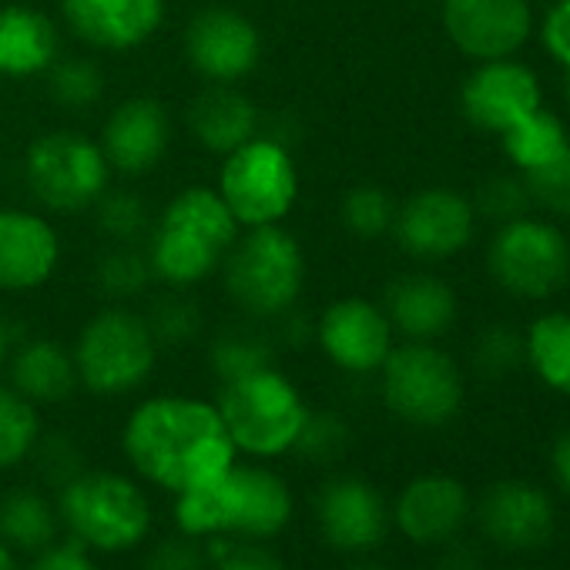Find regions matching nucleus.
Here are the masks:
<instances>
[{
    "instance_id": "nucleus-25",
    "label": "nucleus",
    "mask_w": 570,
    "mask_h": 570,
    "mask_svg": "<svg viewBox=\"0 0 570 570\" xmlns=\"http://www.w3.org/2000/svg\"><path fill=\"white\" fill-rule=\"evenodd\" d=\"M61 55L58 24L28 4H0V75L35 78Z\"/></svg>"
},
{
    "instance_id": "nucleus-24",
    "label": "nucleus",
    "mask_w": 570,
    "mask_h": 570,
    "mask_svg": "<svg viewBox=\"0 0 570 570\" xmlns=\"http://www.w3.org/2000/svg\"><path fill=\"white\" fill-rule=\"evenodd\" d=\"M188 128L212 155H228L258 135V108L235 85H208L188 105Z\"/></svg>"
},
{
    "instance_id": "nucleus-31",
    "label": "nucleus",
    "mask_w": 570,
    "mask_h": 570,
    "mask_svg": "<svg viewBox=\"0 0 570 570\" xmlns=\"http://www.w3.org/2000/svg\"><path fill=\"white\" fill-rule=\"evenodd\" d=\"M567 148V135L563 125L550 115V111H533L523 121H517L513 128L503 131V151L523 168L533 171L540 165H547L550 158H557Z\"/></svg>"
},
{
    "instance_id": "nucleus-22",
    "label": "nucleus",
    "mask_w": 570,
    "mask_h": 570,
    "mask_svg": "<svg viewBox=\"0 0 570 570\" xmlns=\"http://www.w3.org/2000/svg\"><path fill=\"white\" fill-rule=\"evenodd\" d=\"M68 28L98 51H131L155 38L165 0H61Z\"/></svg>"
},
{
    "instance_id": "nucleus-13",
    "label": "nucleus",
    "mask_w": 570,
    "mask_h": 570,
    "mask_svg": "<svg viewBox=\"0 0 570 570\" xmlns=\"http://www.w3.org/2000/svg\"><path fill=\"white\" fill-rule=\"evenodd\" d=\"M386 497L363 476H333L316 493V527L333 550L370 553L390 533Z\"/></svg>"
},
{
    "instance_id": "nucleus-7",
    "label": "nucleus",
    "mask_w": 570,
    "mask_h": 570,
    "mask_svg": "<svg viewBox=\"0 0 570 570\" xmlns=\"http://www.w3.org/2000/svg\"><path fill=\"white\" fill-rule=\"evenodd\" d=\"M78 383L98 396H125L148 383L158 363V343L141 313L108 306L85 323L71 350Z\"/></svg>"
},
{
    "instance_id": "nucleus-47",
    "label": "nucleus",
    "mask_w": 570,
    "mask_h": 570,
    "mask_svg": "<svg viewBox=\"0 0 570 570\" xmlns=\"http://www.w3.org/2000/svg\"><path fill=\"white\" fill-rule=\"evenodd\" d=\"M473 567H476V560L466 547H456L443 557V570H473Z\"/></svg>"
},
{
    "instance_id": "nucleus-40",
    "label": "nucleus",
    "mask_w": 570,
    "mask_h": 570,
    "mask_svg": "<svg viewBox=\"0 0 570 570\" xmlns=\"http://www.w3.org/2000/svg\"><path fill=\"white\" fill-rule=\"evenodd\" d=\"M523 353H527V346L507 326L487 330L473 346V360H476L480 373H487V376H507L523 360Z\"/></svg>"
},
{
    "instance_id": "nucleus-45",
    "label": "nucleus",
    "mask_w": 570,
    "mask_h": 570,
    "mask_svg": "<svg viewBox=\"0 0 570 570\" xmlns=\"http://www.w3.org/2000/svg\"><path fill=\"white\" fill-rule=\"evenodd\" d=\"M543 45L570 68V0H557L543 21Z\"/></svg>"
},
{
    "instance_id": "nucleus-33",
    "label": "nucleus",
    "mask_w": 570,
    "mask_h": 570,
    "mask_svg": "<svg viewBox=\"0 0 570 570\" xmlns=\"http://www.w3.org/2000/svg\"><path fill=\"white\" fill-rule=\"evenodd\" d=\"M45 81H48V98L71 111L95 108L105 95L101 68L91 58H78V55H68V58L58 55L55 65L45 71Z\"/></svg>"
},
{
    "instance_id": "nucleus-48",
    "label": "nucleus",
    "mask_w": 570,
    "mask_h": 570,
    "mask_svg": "<svg viewBox=\"0 0 570 570\" xmlns=\"http://www.w3.org/2000/svg\"><path fill=\"white\" fill-rule=\"evenodd\" d=\"M8 356H11V330H8V320L0 316V366L8 363Z\"/></svg>"
},
{
    "instance_id": "nucleus-15",
    "label": "nucleus",
    "mask_w": 570,
    "mask_h": 570,
    "mask_svg": "<svg viewBox=\"0 0 570 570\" xmlns=\"http://www.w3.org/2000/svg\"><path fill=\"white\" fill-rule=\"evenodd\" d=\"M393 232L416 258H450L473 238V205L450 188H426L396 208Z\"/></svg>"
},
{
    "instance_id": "nucleus-10",
    "label": "nucleus",
    "mask_w": 570,
    "mask_h": 570,
    "mask_svg": "<svg viewBox=\"0 0 570 570\" xmlns=\"http://www.w3.org/2000/svg\"><path fill=\"white\" fill-rule=\"evenodd\" d=\"M383 370V400L390 413L413 426H443L463 406V380L456 363L430 343L390 350Z\"/></svg>"
},
{
    "instance_id": "nucleus-39",
    "label": "nucleus",
    "mask_w": 570,
    "mask_h": 570,
    "mask_svg": "<svg viewBox=\"0 0 570 570\" xmlns=\"http://www.w3.org/2000/svg\"><path fill=\"white\" fill-rule=\"evenodd\" d=\"M527 191L553 215H570V145L547 165L527 171Z\"/></svg>"
},
{
    "instance_id": "nucleus-21",
    "label": "nucleus",
    "mask_w": 570,
    "mask_h": 570,
    "mask_svg": "<svg viewBox=\"0 0 570 570\" xmlns=\"http://www.w3.org/2000/svg\"><path fill=\"white\" fill-rule=\"evenodd\" d=\"M553 500L523 480H500L480 500L483 533L507 550H533L553 537Z\"/></svg>"
},
{
    "instance_id": "nucleus-44",
    "label": "nucleus",
    "mask_w": 570,
    "mask_h": 570,
    "mask_svg": "<svg viewBox=\"0 0 570 570\" xmlns=\"http://www.w3.org/2000/svg\"><path fill=\"white\" fill-rule=\"evenodd\" d=\"M28 570H101V567L91 560L88 547H81L78 540H71V543H58L55 540L51 547L35 553Z\"/></svg>"
},
{
    "instance_id": "nucleus-26",
    "label": "nucleus",
    "mask_w": 570,
    "mask_h": 570,
    "mask_svg": "<svg viewBox=\"0 0 570 570\" xmlns=\"http://www.w3.org/2000/svg\"><path fill=\"white\" fill-rule=\"evenodd\" d=\"M11 386L35 406L65 403L78 386V366L58 340H31L11 356Z\"/></svg>"
},
{
    "instance_id": "nucleus-11",
    "label": "nucleus",
    "mask_w": 570,
    "mask_h": 570,
    "mask_svg": "<svg viewBox=\"0 0 570 570\" xmlns=\"http://www.w3.org/2000/svg\"><path fill=\"white\" fill-rule=\"evenodd\" d=\"M490 272L510 296L547 299L570 275V245L547 222L513 218L490 245Z\"/></svg>"
},
{
    "instance_id": "nucleus-35",
    "label": "nucleus",
    "mask_w": 570,
    "mask_h": 570,
    "mask_svg": "<svg viewBox=\"0 0 570 570\" xmlns=\"http://www.w3.org/2000/svg\"><path fill=\"white\" fill-rule=\"evenodd\" d=\"M340 218H343L346 232H353L360 238H380L383 232L393 228L396 205H393L386 188L360 185V188L346 191V198L340 205Z\"/></svg>"
},
{
    "instance_id": "nucleus-36",
    "label": "nucleus",
    "mask_w": 570,
    "mask_h": 570,
    "mask_svg": "<svg viewBox=\"0 0 570 570\" xmlns=\"http://www.w3.org/2000/svg\"><path fill=\"white\" fill-rule=\"evenodd\" d=\"M141 316H145L158 350L161 346H185L202 330V313L188 296H181V289H175L168 296H158L148 306V313H141Z\"/></svg>"
},
{
    "instance_id": "nucleus-37",
    "label": "nucleus",
    "mask_w": 570,
    "mask_h": 570,
    "mask_svg": "<svg viewBox=\"0 0 570 570\" xmlns=\"http://www.w3.org/2000/svg\"><path fill=\"white\" fill-rule=\"evenodd\" d=\"M350 440H353V430L350 423L326 410V413H313L306 416V426L296 440V453H303L309 463H336L346 450H350Z\"/></svg>"
},
{
    "instance_id": "nucleus-29",
    "label": "nucleus",
    "mask_w": 570,
    "mask_h": 570,
    "mask_svg": "<svg viewBox=\"0 0 570 570\" xmlns=\"http://www.w3.org/2000/svg\"><path fill=\"white\" fill-rule=\"evenodd\" d=\"M151 278H155V272H151L148 252L138 245H111L95 268L98 293L105 299H111V306L138 299L151 285Z\"/></svg>"
},
{
    "instance_id": "nucleus-14",
    "label": "nucleus",
    "mask_w": 570,
    "mask_h": 570,
    "mask_svg": "<svg viewBox=\"0 0 570 570\" xmlns=\"http://www.w3.org/2000/svg\"><path fill=\"white\" fill-rule=\"evenodd\" d=\"M316 340L333 366L343 373H376L393 350V326L386 313L360 296L336 299L316 323Z\"/></svg>"
},
{
    "instance_id": "nucleus-19",
    "label": "nucleus",
    "mask_w": 570,
    "mask_h": 570,
    "mask_svg": "<svg viewBox=\"0 0 570 570\" xmlns=\"http://www.w3.org/2000/svg\"><path fill=\"white\" fill-rule=\"evenodd\" d=\"M58 262L61 238L45 215L0 205V293L41 289Z\"/></svg>"
},
{
    "instance_id": "nucleus-5",
    "label": "nucleus",
    "mask_w": 570,
    "mask_h": 570,
    "mask_svg": "<svg viewBox=\"0 0 570 570\" xmlns=\"http://www.w3.org/2000/svg\"><path fill=\"white\" fill-rule=\"evenodd\" d=\"M215 406L235 450L255 460L293 453L309 416V406L296 383L275 366L222 383Z\"/></svg>"
},
{
    "instance_id": "nucleus-38",
    "label": "nucleus",
    "mask_w": 570,
    "mask_h": 570,
    "mask_svg": "<svg viewBox=\"0 0 570 570\" xmlns=\"http://www.w3.org/2000/svg\"><path fill=\"white\" fill-rule=\"evenodd\" d=\"M38 456V470L45 476V483H51L55 490H65L71 480H78L88 463H85V453L78 450V443L65 433H55V436H38L35 443V453Z\"/></svg>"
},
{
    "instance_id": "nucleus-1",
    "label": "nucleus",
    "mask_w": 570,
    "mask_h": 570,
    "mask_svg": "<svg viewBox=\"0 0 570 570\" xmlns=\"http://www.w3.org/2000/svg\"><path fill=\"white\" fill-rule=\"evenodd\" d=\"M121 446L141 480L175 497L218 480L238 460L218 406L175 393L135 406Z\"/></svg>"
},
{
    "instance_id": "nucleus-46",
    "label": "nucleus",
    "mask_w": 570,
    "mask_h": 570,
    "mask_svg": "<svg viewBox=\"0 0 570 570\" xmlns=\"http://www.w3.org/2000/svg\"><path fill=\"white\" fill-rule=\"evenodd\" d=\"M550 466H553V476L557 483L570 493V430L553 443V453H550Z\"/></svg>"
},
{
    "instance_id": "nucleus-2",
    "label": "nucleus",
    "mask_w": 570,
    "mask_h": 570,
    "mask_svg": "<svg viewBox=\"0 0 570 570\" xmlns=\"http://www.w3.org/2000/svg\"><path fill=\"white\" fill-rule=\"evenodd\" d=\"M296 497L278 473L232 463L218 480L175 497V523L195 540H268L293 523Z\"/></svg>"
},
{
    "instance_id": "nucleus-20",
    "label": "nucleus",
    "mask_w": 570,
    "mask_h": 570,
    "mask_svg": "<svg viewBox=\"0 0 570 570\" xmlns=\"http://www.w3.org/2000/svg\"><path fill=\"white\" fill-rule=\"evenodd\" d=\"M470 517V493L446 473H423L403 487L393 507V523L413 543L433 547L460 533Z\"/></svg>"
},
{
    "instance_id": "nucleus-43",
    "label": "nucleus",
    "mask_w": 570,
    "mask_h": 570,
    "mask_svg": "<svg viewBox=\"0 0 570 570\" xmlns=\"http://www.w3.org/2000/svg\"><path fill=\"white\" fill-rule=\"evenodd\" d=\"M215 550V570H285V563L258 547V540H225L212 543Z\"/></svg>"
},
{
    "instance_id": "nucleus-6",
    "label": "nucleus",
    "mask_w": 570,
    "mask_h": 570,
    "mask_svg": "<svg viewBox=\"0 0 570 570\" xmlns=\"http://www.w3.org/2000/svg\"><path fill=\"white\" fill-rule=\"evenodd\" d=\"M58 513L81 547L101 553L131 550L151 530V507L141 487L108 470H85L58 490Z\"/></svg>"
},
{
    "instance_id": "nucleus-32",
    "label": "nucleus",
    "mask_w": 570,
    "mask_h": 570,
    "mask_svg": "<svg viewBox=\"0 0 570 570\" xmlns=\"http://www.w3.org/2000/svg\"><path fill=\"white\" fill-rule=\"evenodd\" d=\"M41 436L38 406L28 403L14 386L0 383V470L18 466L35 453Z\"/></svg>"
},
{
    "instance_id": "nucleus-3",
    "label": "nucleus",
    "mask_w": 570,
    "mask_h": 570,
    "mask_svg": "<svg viewBox=\"0 0 570 570\" xmlns=\"http://www.w3.org/2000/svg\"><path fill=\"white\" fill-rule=\"evenodd\" d=\"M238 238V222L222 195L205 185L181 188L148 228V262L171 289L205 282Z\"/></svg>"
},
{
    "instance_id": "nucleus-42",
    "label": "nucleus",
    "mask_w": 570,
    "mask_h": 570,
    "mask_svg": "<svg viewBox=\"0 0 570 570\" xmlns=\"http://www.w3.org/2000/svg\"><path fill=\"white\" fill-rule=\"evenodd\" d=\"M141 570H208V553L195 537H171L148 550Z\"/></svg>"
},
{
    "instance_id": "nucleus-4",
    "label": "nucleus",
    "mask_w": 570,
    "mask_h": 570,
    "mask_svg": "<svg viewBox=\"0 0 570 570\" xmlns=\"http://www.w3.org/2000/svg\"><path fill=\"white\" fill-rule=\"evenodd\" d=\"M225 293L232 303L255 316H285L303 296L306 255L293 232L282 225H255L235 238L225 255Z\"/></svg>"
},
{
    "instance_id": "nucleus-41",
    "label": "nucleus",
    "mask_w": 570,
    "mask_h": 570,
    "mask_svg": "<svg viewBox=\"0 0 570 570\" xmlns=\"http://www.w3.org/2000/svg\"><path fill=\"white\" fill-rule=\"evenodd\" d=\"M476 205L487 218H497V222H513V218H523L527 215V205H530V191H527V181H517V178H507V175H497L490 178L480 195H476Z\"/></svg>"
},
{
    "instance_id": "nucleus-27",
    "label": "nucleus",
    "mask_w": 570,
    "mask_h": 570,
    "mask_svg": "<svg viewBox=\"0 0 570 570\" xmlns=\"http://www.w3.org/2000/svg\"><path fill=\"white\" fill-rule=\"evenodd\" d=\"M61 513L35 487H14L0 497V540L21 553H41L58 540Z\"/></svg>"
},
{
    "instance_id": "nucleus-34",
    "label": "nucleus",
    "mask_w": 570,
    "mask_h": 570,
    "mask_svg": "<svg viewBox=\"0 0 570 570\" xmlns=\"http://www.w3.org/2000/svg\"><path fill=\"white\" fill-rule=\"evenodd\" d=\"M91 208H95L98 232L115 245H138V238L148 235V228H151L148 205L128 188H111L108 185Z\"/></svg>"
},
{
    "instance_id": "nucleus-50",
    "label": "nucleus",
    "mask_w": 570,
    "mask_h": 570,
    "mask_svg": "<svg viewBox=\"0 0 570 570\" xmlns=\"http://www.w3.org/2000/svg\"><path fill=\"white\" fill-rule=\"evenodd\" d=\"M350 570H390V567H383V563H373V560H366V563H356V567H350Z\"/></svg>"
},
{
    "instance_id": "nucleus-51",
    "label": "nucleus",
    "mask_w": 570,
    "mask_h": 570,
    "mask_svg": "<svg viewBox=\"0 0 570 570\" xmlns=\"http://www.w3.org/2000/svg\"><path fill=\"white\" fill-rule=\"evenodd\" d=\"M567 101H570V75H567Z\"/></svg>"
},
{
    "instance_id": "nucleus-23",
    "label": "nucleus",
    "mask_w": 570,
    "mask_h": 570,
    "mask_svg": "<svg viewBox=\"0 0 570 570\" xmlns=\"http://www.w3.org/2000/svg\"><path fill=\"white\" fill-rule=\"evenodd\" d=\"M386 320L413 343L443 336L456 320V296L443 278L403 275L386 289Z\"/></svg>"
},
{
    "instance_id": "nucleus-28",
    "label": "nucleus",
    "mask_w": 570,
    "mask_h": 570,
    "mask_svg": "<svg viewBox=\"0 0 570 570\" xmlns=\"http://www.w3.org/2000/svg\"><path fill=\"white\" fill-rule=\"evenodd\" d=\"M527 360L550 390L570 396V313H547L530 326Z\"/></svg>"
},
{
    "instance_id": "nucleus-49",
    "label": "nucleus",
    "mask_w": 570,
    "mask_h": 570,
    "mask_svg": "<svg viewBox=\"0 0 570 570\" xmlns=\"http://www.w3.org/2000/svg\"><path fill=\"white\" fill-rule=\"evenodd\" d=\"M0 570H21V567H18V557H14V550H11L4 540H0Z\"/></svg>"
},
{
    "instance_id": "nucleus-30",
    "label": "nucleus",
    "mask_w": 570,
    "mask_h": 570,
    "mask_svg": "<svg viewBox=\"0 0 570 570\" xmlns=\"http://www.w3.org/2000/svg\"><path fill=\"white\" fill-rule=\"evenodd\" d=\"M265 366H275V350L255 330H225L208 346V370L215 373L218 383L242 380Z\"/></svg>"
},
{
    "instance_id": "nucleus-16",
    "label": "nucleus",
    "mask_w": 570,
    "mask_h": 570,
    "mask_svg": "<svg viewBox=\"0 0 570 570\" xmlns=\"http://www.w3.org/2000/svg\"><path fill=\"white\" fill-rule=\"evenodd\" d=\"M443 28L466 58L500 61L530 38V0H446Z\"/></svg>"
},
{
    "instance_id": "nucleus-12",
    "label": "nucleus",
    "mask_w": 570,
    "mask_h": 570,
    "mask_svg": "<svg viewBox=\"0 0 570 570\" xmlns=\"http://www.w3.org/2000/svg\"><path fill=\"white\" fill-rule=\"evenodd\" d=\"M188 65L208 85H235L248 78L262 61V35L235 8L215 4L198 11L181 35Z\"/></svg>"
},
{
    "instance_id": "nucleus-8",
    "label": "nucleus",
    "mask_w": 570,
    "mask_h": 570,
    "mask_svg": "<svg viewBox=\"0 0 570 570\" xmlns=\"http://www.w3.org/2000/svg\"><path fill=\"white\" fill-rule=\"evenodd\" d=\"M215 191L238 228L278 225L299 198V168L282 141L255 135L225 155Z\"/></svg>"
},
{
    "instance_id": "nucleus-18",
    "label": "nucleus",
    "mask_w": 570,
    "mask_h": 570,
    "mask_svg": "<svg viewBox=\"0 0 570 570\" xmlns=\"http://www.w3.org/2000/svg\"><path fill=\"white\" fill-rule=\"evenodd\" d=\"M98 145H101L111 171H121L128 178L155 171L158 161L168 155V145H171L168 108L158 98L121 101L108 115Z\"/></svg>"
},
{
    "instance_id": "nucleus-17",
    "label": "nucleus",
    "mask_w": 570,
    "mask_h": 570,
    "mask_svg": "<svg viewBox=\"0 0 570 570\" xmlns=\"http://www.w3.org/2000/svg\"><path fill=\"white\" fill-rule=\"evenodd\" d=\"M460 108L473 128L503 135L540 108V85L523 65H513L507 58L483 61V68L466 78L460 91Z\"/></svg>"
},
{
    "instance_id": "nucleus-9",
    "label": "nucleus",
    "mask_w": 570,
    "mask_h": 570,
    "mask_svg": "<svg viewBox=\"0 0 570 570\" xmlns=\"http://www.w3.org/2000/svg\"><path fill=\"white\" fill-rule=\"evenodd\" d=\"M24 181L48 212L75 215L111 185V165L101 145L81 131H48L24 151Z\"/></svg>"
}]
</instances>
